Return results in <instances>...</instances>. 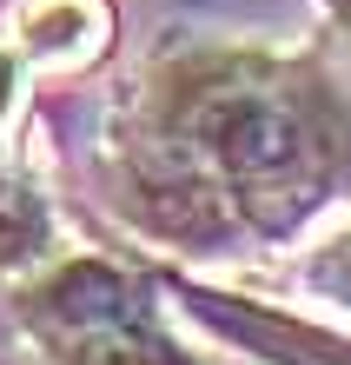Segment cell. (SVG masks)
<instances>
[{
	"mask_svg": "<svg viewBox=\"0 0 351 365\" xmlns=\"http://www.w3.org/2000/svg\"><path fill=\"white\" fill-rule=\"evenodd\" d=\"M212 312V326H226V332H246L266 359L278 365H351V346H338V339H318V332H305V326H285V319H266V312H232V306H206L199 299V319Z\"/></svg>",
	"mask_w": 351,
	"mask_h": 365,
	"instance_id": "4",
	"label": "cell"
},
{
	"mask_svg": "<svg viewBox=\"0 0 351 365\" xmlns=\"http://www.w3.org/2000/svg\"><path fill=\"white\" fill-rule=\"evenodd\" d=\"M199 133L212 146V160L226 166L258 200L285 180H298L312 166V146H305V120L285 106L278 93H212Z\"/></svg>",
	"mask_w": 351,
	"mask_h": 365,
	"instance_id": "2",
	"label": "cell"
},
{
	"mask_svg": "<svg viewBox=\"0 0 351 365\" xmlns=\"http://www.w3.org/2000/svg\"><path fill=\"white\" fill-rule=\"evenodd\" d=\"M7 106H14V67L0 60V120H7Z\"/></svg>",
	"mask_w": 351,
	"mask_h": 365,
	"instance_id": "6",
	"label": "cell"
},
{
	"mask_svg": "<svg viewBox=\"0 0 351 365\" xmlns=\"http://www.w3.org/2000/svg\"><path fill=\"white\" fill-rule=\"evenodd\" d=\"M106 34V14L100 0H27L20 7V47L47 67H73L100 47Z\"/></svg>",
	"mask_w": 351,
	"mask_h": 365,
	"instance_id": "3",
	"label": "cell"
},
{
	"mask_svg": "<svg viewBox=\"0 0 351 365\" xmlns=\"http://www.w3.org/2000/svg\"><path fill=\"white\" fill-rule=\"evenodd\" d=\"M332 7H338V14H345V20H351V0H332Z\"/></svg>",
	"mask_w": 351,
	"mask_h": 365,
	"instance_id": "7",
	"label": "cell"
},
{
	"mask_svg": "<svg viewBox=\"0 0 351 365\" xmlns=\"http://www.w3.org/2000/svg\"><path fill=\"white\" fill-rule=\"evenodd\" d=\"M40 332L60 365H179V352L152 332L140 292L100 266H73L40 292Z\"/></svg>",
	"mask_w": 351,
	"mask_h": 365,
	"instance_id": "1",
	"label": "cell"
},
{
	"mask_svg": "<svg viewBox=\"0 0 351 365\" xmlns=\"http://www.w3.org/2000/svg\"><path fill=\"white\" fill-rule=\"evenodd\" d=\"M318 279H325V286H332V292L345 299V306H351V240H338V252L318 266Z\"/></svg>",
	"mask_w": 351,
	"mask_h": 365,
	"instance_id": "5",
	"label": "cell"
}]
</instances>
